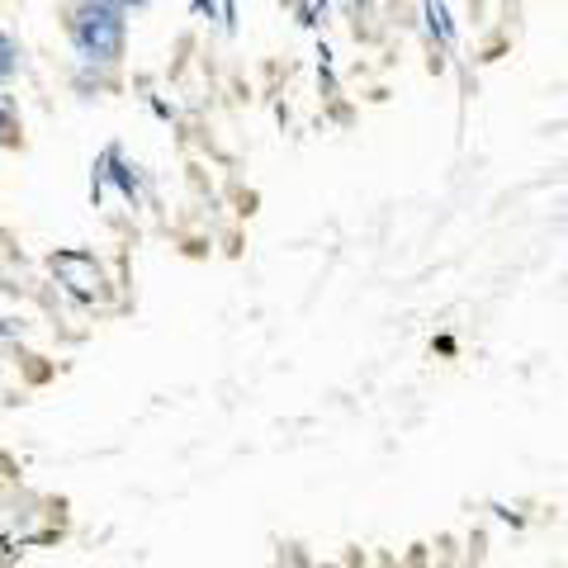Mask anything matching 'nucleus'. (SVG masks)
I'll use <instances>...</instances> for the list:
<instances>
[{
	"label": "nucleus",
	"instance_id": "nucleus-2",
	"mask_svg": "<svg viewBox=\"0 0 568 568\" xmlns=\"http://www.w3.org/2000/svg\"><path fill=\"white\" fill-rule=\"evenodd\" d=\"M10 71H15V43L0 38V76H10Z\"/></svg>",
	"mask_w": 568,
	"mask_h": 568
},
{
	"label": "nucleus",
	"instance_id": "nucleus-1",
	"mask_svg": "<svg viewBox=\"0 0 568 568\" xmlns=\"http://www.w3.org/2000/svg\"><path fill=\"white\" fill-rule=\"evenodd\" d=\"M76 48L90 57V62H114L119 48H124V19L114 5H86L81 19H76Z\"/></svg>",
	"mask_w": 568,
	"mask_h": 568
},
{
	"label": "nucleus",
	"instance_id": "nucleus-3",
	"mask_svg": "<svg viewBox=\"0 0 568 568\" xmlns=\"http://www.w3.org/2000/svg\"><path fill=\"white\" fill-rule=\"evenodd\" d=\"M10 119H15V109H10V100H0V133H10Z\"/></svg>",
	"mask_w": 568,
	"mask_h": 568
}]
</instances>
